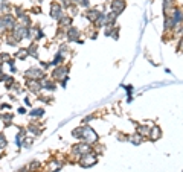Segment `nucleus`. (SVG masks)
Wrapping results in <instances>:
<instances>
[{
	"label": "nucleus",
	"mask_w": 183,
	"mask_h": 172,
	"mask_svg": "<svg viewBox=\"0 0 183 172\" xmlns=\"http://www.w3.org/2000/svg\"><path fill=\"white\" fill-rule=\"evenodd\" d=\"M73 136H75V137H80V139H83V140H86V142H95V140L98 139L96 134H95V131L90 129V128H87V126L75 129V131H73Z\"/></svg>",
	"instance_id": "1"
},
{
	"label": "nucleus",
	"mask_w": 183,
	"mask_h": 172,
	"mask_svg": "<svg viewBox=\"0 0 183 172\" xmlns=\"http://www.w3.org/2000/svg\"><path fill=\"white\" fill-rule=\"evenodd\" d=\"M95 163H96V157H95V155H90L89 152L81 158V162H80V165H81V166H84V168H89V166L95 165Z\"/></svg>",
	"instance_id": "2"
},
{
	"label": "nucleus",
	"mask_w": 183,
	"mask_h": 172,
	"mask_svg": "<svg viewBox=\"0 0 183 172\" xmlns=\"http://www.w3.org/2000/svg\"><path fill=\"white\" fill-rule=\"evenodd\" d=\"M28 35V29L24 28V26H18V28H14V37L15 40H21L23 37Z\"/></svg>",
	"instance_id": "3"
},
{
	"label": "nucleus",
	"mask_w": 183,
	"mask_h": 172,
	"mask_svg": "<svg viewBox=\"0 0 183 172\" xmlns=\"http://www.w3.org/2000/svg\"><path fill=\"white\" fill-rule=\"evenodd\" d=\"M26 76H28V78H32V79H38V78L43 76V73L38 70V69H29L28 73H26Z\"/></svg>",
	"instance_id": "4"
},
{
	"label": "nucleus",
	"mask_w": 183,
	"mask_h": 172,
	"mask_svg": "<svg viewBox=\"0 0 183 172\" xmlns=\"http://www.w3.org/2000/svg\"><path fill=\"white\" fill-rule=\"evenodd\" d=\"M73 151L75 152H81V154H87L90 151V146H89V145H75Z\"/></svg>",
	"instance_id": "5"
},
{
	"label": "nucleus",
	"mask_w": 183,
	"mask_h": 172,
	"mask_svg": "<svg viewBox=\"0 0 183 172\" xmlns=\"http://www.w3.org/2000/svg\"><path fill=\"white\" fill-rule=\"evenodd\" d=\"M124 8H125V3L121 2V0H116V2L113 3V11L116 12V14H119V12H121Z\"/></svg>",
	"instance_id": "6"
},
{
	"label": "nucleus",
	"mask_w": 183,
	"mask_h": 172,
	"mask_svg": "<svg viewBox=\"0 0 183 172\" xmlns=\"http://www.w3.org/2000/svg\"><path fill=\"white\" fill-rule=\"evenodd\" d=\"M52 17H55V18H60L61 17V11H60V6L58 5H52Z\"/></svg>",
	"instance_id": "7"
},
{
	"label": "nucleus",
	"mask_w": 183,
	"mask_h": 172,
	"mask_svg": "<svg viewBox=\"0 0 183 172\" xmlns=\"http://www.w3.org/2000/svg\"><path fill=\"white\" fill-rule=\"evenodd\" d=\"M41 88V85H40V82H37V81H29V90H32V91H38Z\"/></svg>",
	"instance_id": "8"
},
{
	"label": "nucleus",
	"mask_w": 183,
	"mask_h": 172,
	"mask_svg": "<svg viewBox=\"0 0 183 172\" xmlns=\"http://www.w3.org/2000/svg\"><path fill=\"white\" fill-rule=\"evenodd\" d=\"M66 69H64V67H60V69H57L55 72H54V76L55 78H64V75H66Z\"/></svg>",
	"instance_id": "9"
},
{
	"label": "nucleus",
	"mask_w": 183,
	"mask_h": 172,
	"mask_svg": "<svg viewBox=\"0 0 183 172\" xmlns=\"http://www.w3.org/2000/svg\"><path fill=\"white\" fill-rule=\"evenodd\" d=\"M159 137H160V129H159L157 126H154V128L151 129V139L156 140V139H159Z\"/></svg>",
	"instance_id": "10"
},
{
	"label": "nucleus",
	"mask_w": 183,
	"mask_h": 172,
	"mask_svg": "<svg viewBox=\"0 0 183 172\" xmlns=\"http://www.w3.org/2000/svg\"><path fill=\"white\" fill-rule=\"evenodd\" d=\"M18 60H23V58H26V57H28V50H26V49H21L20 52H17V55H15Z\"/></svg>",
	"instance_id": "11"
},
{
	"label": "nucleus",
	"mask_w": 183,
	"mask_h": 172,
	"mask_svg": "<svg viewBox=\"0 0 183 172\" xmlns=\"http://www.w3.org/2000/svg\"><path fill=\"white\" fill-rule=\"evenodd\" d=\"M44 111L41 110V108H35V110H32L31 111V116H34V117H37V116H41Z\"/></svg>",
	"instance_id": "12"
},
{
	"label": "nucleus",
	"mask_w": 183,
	"mask_h": 172,
	"mask_svg": "<svg viewBox=\"0 0 183 172\" xmlns=\"http://www.w3.org/2000/svg\"><path fill=\"white\" fill-rule=\"evenodd\" d=\"M2 62H9V55L8 54H0V64Z\"/></svg>",
	"instance_id": "13"
},
{
	"label": "nucleus",
	"mask_w": 183,
	"mask_h": 172,
	"mask_svg": "<svg viewBox=\"0 0 183 172\" xmlns=\"http://www.w3.org/2000/svg\"><path fill=\"white\" fill-rule=\"evenodd\" d=\"M0 9H2L3 12L8 11V3H6V0H0Z\"/></svg>",
	"instance_id": "14"
},
{
	"label": "nucleus",
	"mask_w": 183,
	"mask_h": 172,
	"mask_svg": "<svg viewBox=\"0 0 183 172\" xmlns=\"http://www.w3.org/2000/svg\"><path fill=\"white\" fill-rule=\"evenodd\" d=\"M76 34H78L76 29H70V31H69V37H70L72 40H78V38H76Z\"/></svg>",
	"instance_id": "15"
},
{
	"label": "nucleus",
	"mask_w": 183,
	"mask_h": 172,
	"mask_svg": "<svg viewBox=\"0 0 183 172\" xmlns=\"http://www.w3.org/2000/svg\"><path fill=\"white\" fill-rule=\"evenodd\" d=\"M5 146H6V139H5L2 134H0V149L5 148Z\"/></svg>",
	"instance_id": "16"
},
{
	"label": "nucleus",
	"mask_w": 183,
	"mask_h": 172,
	"mask_svg": "<svg viewBox=\"0 0 183 172\" xmlns=\"http://www.w3.org/2000/svg\"><path fill=\"white\" fill-rule=\"evenodd\" d=\"M98 17V11H90V14H89V18L90 20H95Z\"/></svg>",
	"instance_id": "17"
},
{
	"label": "nucleus",
	"mask_w": 183,
	"mask_h": 172,
	"mask_svg": "<svg viewBox=\"0 0 183 172\" xmlns=\"http://www.w3.org/2000/svg\"><path fill=\"white\" fill-rule=\"evenodd\" d=\"M11 119H12V116H11V114H8V116L5 114V116H3V121H5V123H8V125L11 123Z\"/></svg>",
	"instance_id": "18"
},
{
	"label": "nucleus",
	"mask_w": 183,
	"mask_h": 172,
	"mask_svg": "<svg viewBox=\"0 0 183 172\" xmlns=\"http://www.w3.org/2000/svg\"><path fill=\"white\" fill-rule=\"evenodd\" d=\"M61 23H63V26H69L70 24V18H63Z\"/></svg>",
	"instance_id": "19"
},
{
	"label": "nucleus",
	"mask_w": 183,
	"mask_h": 172,
	"mask_svg": "<svg viewBox=\"0 0 183 172\" xmlns=\"http://www.w3.org/2000/svg\"><path fill=\"white\" fill-rule=\"evenodd\" d=\"M5 29H6V28H5V23H3V20H0V34H2Z\"/></svg>",
	"instance_id": "20"
},
{
	"label": "nucleus",
	"mask_w": 183,
	"mask_h": 172,
	"mask_svg": "<svg viewBox=\"0 0 183 172\" xmlns=\"http://www.w3.org/2000/svg\"><path fill=\"white\" fill-rule=\"evenodd\" d=\"M130 140H131L133 143H139V142H140V139H139V137H131Z\"/></svg>",
	"instance_id": "21"
},
{
	"label": "nucleus",
	"mask_w": 183,
	"mask_h": 172,
	"mask_svg": "<svg viewBox=\"0 0 183 172\" xmlns=\"http://www.w3.org/2000/svg\"><path fill=\"white\" fill-rule=\"evenodd\" d=\"M32 143V139H26L24 140V145H26V146H28V145H31Z\"/></svg>",
	"instance_id": "22"
}]
</instances>
